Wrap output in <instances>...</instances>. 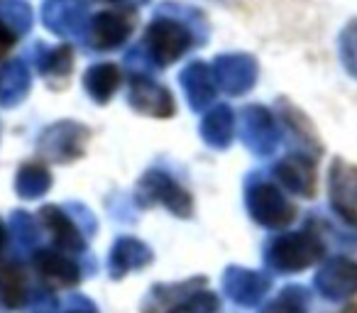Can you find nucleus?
<instances>
[{
  "label": "nucleus",
  "instance_id": "11",
  "mask_svg": "<svg viewBox=\"0 0 357 313\" xmlns=\"http://www.w3.org/2000/svg\"><path fill=\"white\" fill-rule=\"evenodd\" d=\"M130 105L137 113L152 115V118H169L174 115V98L164 86L149 81L147 76H132L130 89Z\"/></svg>",
  "mask_w": 357,
  "mask_h": 313
},
{
  "label": "nucleus",
  "instance_id": "22",
  "mask_svg": "<svg viewBox=\"0 0 357 313\" xmlns=\"http://www.w3.org/2000/svg\"><path fill=\"white\" fill-rule=\"evenodd\" d=\"M15 186H17V194H20L22 199H37V196H42L52 186V174L47 171L45 165L30 162V165H25L20 169Z\"/></svg>",
  "mask_w": 357,
  "mask_h": 313
},
{
  "label": "nucleus",
  "instance_id": "9",
  "mask_svg": "<svg viewBox=\"0 0 357 313\" xmlns=\"http://www.w3.org/2000/svg\"><path fill=\"white\" fill-rule=\"evenodd\" d=\"M274 179L291 194L301 199L316 196V160L308 154H289L282 162L274 165Z\"/></svg>",
  "mask_w": 357,
  "mask_h": 313
},
{
  "label": "nucleus",
  "instance_id": "4",
  "mask_svg": "<svg viewBox=\"0 0 357 313\" xmlns=\"http://www.w3.org/2000/svg\"><path fill=\"white\" fill-rule=\"evenodd\" d=\"M248 211L255 223L264 228H284L296 218V206L272 181H255L248 186Z\"/></svg>",
  "mask_w": 357,
  "mask_h": 313
},
{
  "label": "nucleus",
  "instance_id": "15",
  "mask_svg": "<svg viewBox=\"0 0 357 313\" xmlns=\"http://www.w3.org/2000/svg\"><path fill=\"white\" fill-rule=\"evenodd\" d=\"M130 32H132V17L123 13H103L93 17V27H91L96 49H115L128 40Z\"/></svg>",
  "mask_w": 357,
  "mask_h": 313
},
{
  "label": "nucleus",
  "instance_id": "23",
  "mask_svg": "<svg viewBox=\"0 0 357 313\" xmlns=\"http://www.w3.org/2000/svg\"><path fill=\"white\" fill-rule=\"evenodd\" d=\"M262 313H308V291L303 287L282 289Z\"/></svg>",
  "mask_w": 357,
  "mask_h": 313
},
{
  "label": "nucleus",
  "instance_id": "16",
  "mask_svg": "<svg viewBox=\"0 0 357 313\" xmlns=\"http://www.w3.org/2000/svg\"><path fill=\"white\" fill-rule=\"evenodd\" d=\"M152 262V250L144 243L135 238H120L113 245V252H110V277L120 279L130 272V269H142Z\"/></svg>",
  "mask_w": 357,
  "mask_h": 313
},
{
  "label": "nucleus",
  "instance_id": "10",
  "mask_svg": "<svg viewBox=\"0 0 357 313\" xmlns=\"http://www.w3.org/2000/svg\"><path fill=\"white\" fill-rule=\"evenodd\" d=\"M316 289L323 298L340 301L357 291V259L335 257L316 274Z\"/></svg>",
  "mask_w": 357,
  "mask_h": 313
},
{
  "label": "nucleus",
  "instance_id": "20",
  "mask_svg": "<svg viewBox=\"0 0 357 313\" xmlns=\"http://www.w3.org/2000/svg\"><path fill=\"white\" fill-rule=\"evenodd\" d=\"M213 79L215 76H211L206 64H191L189 69L184 71V76H181L186 93H189V98H191V105H194L196 110L204 108V105L213 98V93H215Z\"/></svg>",
  "mask_w": 357,
  "mask_h": 313
},
{
  "label": "nucleus",
  "instance_id": "3",
  "mask_svg": "<svg viewBox=\"0 0 357 313\" xmlns=\"http://www.w3.org/2000/svg\"><path fill=\"white\" fill-rule=\"evenodd\" d=\"M137 204L142 206H164L178 218H191L194 199L184 186L174 181L167 171L149 169L137 184Z\"/></svg>",
  "mask_w": 357,
  "mask_h": 313
},
{
  "label": "nucleus",
  "instance_id": "17",
  "mask_svg": "<svg viewBox=\"0 0 357 313\" xmlns=\"http://www.w3.org/2000/svg\"><path fill=\"white\" fill-rule=\"evenodd\" d=\"M255 66L250 56H220L215 61V86H223L230 93H243L252 86Z\"/></svg>",
  "mask_w": 357,
  "mask_h": 313
},
{
  "label": "nucleus",
  "instance_id": "12",
  "mask_svg": "<svg viewBox=\"0 0 357 313\" xmlns=\"http://www.w3.org/2000/svg\"><path fill=\"white\" fill-rule=\"evenodd\" d=\"M201 287H206V277H194L184 279L178 284H157L149 289L147 298L139 306V313H169L174 306L189 298L191 293H196Z\"/></svg>",
  "mask_w": 357,
  "mask_h": 313
},
{
  "label": "nucleus",
  "instance_id": "19",
  "mask_svg": "<svg viewBox=\"0 0 357 313\" xmlns=\"http://www.w3.org/2000/svg\"><path fill=\"white\" fill-rule=\"evenodd\" d=\"M84 86L91 96H93L96 103H108L110 96L118 91L120 86V69L113 64H96L86 71Z\"/></svg>",
  "mask_w": 357,
  "mask_h": 313
},
{
  "label": "nucleus",
  "instance_id": "25",
  "mask_svg": "<svg viewBox=\"0 0 357 313\" xmlns=\"http://www.w3.org/2000/svg\"><path fill=\"white\" fill-rule=\"evenodd\" d=\"M45 56H40L37 66L47 79H66L74 66V54L69 47H56V49H42Z\"/></svg>",
  "mask_w": 357,
  "mask_h": 313
},
{
  "label": "nucleus",
  "instance_id": "21",
  "mask_svg": "<svg viewBox=\"0 0 357 313\" xmlns=\"http://www.w3.org/2000/svg\"><path fill=\"white\" fill-rule=\"evenodd\" d=\"M233 128L235 120L225 105L215 108L208 118L204 120V139L213 147H228L230 139H233Z\"/></svg>",
  "mask_w": 357,
  "mask_h": 313
},
{
  "label": "nucleus",
  "instance_id": "28",
  "mask_svg": "<svg viewBox=\"0 0 357 313\" xmlns=\"http://www.w3.org/2000/svg\"><path fill=\"white\" fill-rule=\"evenodd\" d=\"M64 313H96V306L89 301V298H81V301H76L74 306H69Z\"/></svg>",
  "mask_w": 357,
  "mask_h": 313
},
{
  "label": "nucleus",
  "instance_id": "18",
  "mask_svg": "<svg viewBox=\"0 0 357 313\" xmlns=\"http://www.w3.org/2000/svg\"><path fill=\"white\" fill-rule=\"evenodd\" d=\"M243 118H245V142L252 139V135H257V142H252L250 147L259 154H267L269 149L277 144V130H274V118L267 113L264 108H250L243 110Z\"/></svg>",
  "mask_w": 357,
  "mask_h": 313
},
{
  "label": "nucleus",
  "instance_id": "14",
  "mask_svg": "<svg viewBox=\"0 0 357 313\" xmlns=\"http://www.w3.org/2000/svg\"><path fill=\"white\" fill-rule=\"evenodd\" d=\"M223 284H225V291L230 293V298L243 303V306H255L269 289L267 277L243 267H228Z\"/></svg>",
  "mask_w": 357,
  "mask_h": 313
},
{
  "label": "nucleus",
  "instance_id": "6",
  "mask_svg": "<svg viewBox=\"0 0 357 313\" xmlns=\"http://www.w3.org/2000/svg\"><path fill=\"white\" fill-rule=\"evenodd\" d=\"M35 272L40 277V282L45 284V289L50 291H59V289H74L81 284L84 272H81L79 262L71 254H64L59 250H40L35 252Z\"/></svg>",
  "mask_w": 357,
  "mask_h": 313
},
{
  "label": "nucleus",
  "instance_id": "24",
  "mask_svg": "<svg viewBox=\"0 0 357 313\" xmlns=\"http://www.w3.org/2000/svg\"><path fill=\"white\" fill-rule=\"evenodd\" d=\"M30 86V76L22 64H10L6 71V76L0 74V103L13 105L15 100H20V96Z\"/></svg>",
  "mask_w": 357,
  "mask_h": 313
},
{
  "label": "nucleus",
  "instance_id": "26",
  "mask_svg": "<svg viewBox=\"0 0 357 313\" xmlns=\"http://www.w3.org/2000/svg\"><path fill=\"white\" fill-rule=\"evenodd\" d=\"M220 311V298L213 291H196L189 298L174 306L169 313H218Z\"/></svg>",
  "mask_w": 357,
  "mask_h": 313
},
{
  "label": "nucleus",
  "instance_id": "29",
  "mask_svg": "<svg viewBox=\"0 0 357 313\" xmlns=\"http://www.w3.org/2000/svg\"><path fill=\"white\" fill-rule=\"evenodd\" d=\"M6 245H8V228H6V223L0 220V254H3V250H6Z\"/></svg>",
  "mask_w": 357,
  "mask_h": 313
},
{
  "label": "nucleus",
  "instance_id": "5",
  "mask_svg": "<svg viewBox=\"0 0 357 313\" xmlns=\"http://www.w3.org/2000/svg\"><path fill=\"white\" fill-rule=\"evenodd\" d=\"M89 135H91L89 128H84V125L56 123V125H52V128H47V132L42 135L40 152L45 154L47 160L66 165V162L79 160L81 154H84Z\"/></svg>",
  "mask_w": 357,
  "mask_h": 313
},
{
  "label": "nucleus",
  "instance_id": "13",
  "mask_svg": "<svg viewBox=\"0 0 357 313\" xmlns=\"http://www.w3.org/2000/svg\"><path fill=\"white\" fill-rule=\"evenodd\" d=\"M32 287L25 267L20 262L0 264V306L8 311H20L30 303Z\"/></svg>",
  "mask_w": 357,
  "mask_h": 313
},
{
  "label": "nucleus",
  "instance_id": "31",
  "mask_svg": "<svg viewBox=\"0 0 357 313\" xmlns=\"http://www.w3.org/2000/svg\"><path fill=\"white\" fill-rule=\"evenodd\" d=\"M108 3H128V0H108ZM137 3H144V0H137Z\"/></svg>",
  "mask_w": 357,
  "mask_h": 313
},
{
  "label": "nucleus",
  "instance_id": "27",
  "mask_svg": "<svg viewBox=\"0 0 357 313\" xmlns=\"http://www.w3.org/2000/svg\"><path fill=\"white\" fill-rule=\"evenodd\" d=\"M342 40H345L342 42V45H345V64H347V69H350V74L357 76V20L347 27Z\"/></svg>",
  "mask_w": 357,
  "mask_h": 313
},
{
  "label": "nucleus",
  "instance_id": "8",
  "mask_svg": "<svg viewBox=\"0 0 357 313\" xmlns=\"http://www.w3.org/2000/svg\"><path fill=\"white\" fill-rule=\"evenodd\" d=\"M40 225L42 230H47L52 238V245L54 250L64 254H81L86 250V238H84V228L66 213V208H59V206H45L40 211Z\"/></svg>",
  "mask_w": 357,
  "mask_h": 313
},
{
  "label": "nucleus",
  "instance_id": "7",
  "mask_svg": "<svg viewBox=\"0 0 357 313\" xmlns=\"http://www.w3.org/2000/svg\"><path fill=\"white\" fill-rule=\"evenodd\" d=\"M331 208L345 220L347 225L357 228V167L337 157L331 165Z\"/></svg>",
  "mask_w": 357,
  "mask_h": 313
},
{
  "label": "nucleus",
  "instance_id": "2",
  "mask_svg": "<svg viewBox=\"0 0 357 313\" xmlns=\"http://www.w3.org/2000/svg\"><path fill=\"white\" fill-rule=\"evenodd\" d=\"M191 45H194V32L174 17H157L144 35V49L152 56L154 66L174 64L178 56L189 52Z\"/></svg>",
  "mask_w": 357,
  "mask_h": 313
},
{
  "label": "nucleus",
  "instance_id": "30",
  "mask_svg": "<svg viewBox=\"0 0 357 313\" xmlns=\"http://www.w3.org/2000/svg\"><path fill=\"white\" fill-rule=\"evenodd\" d=\"M342 313H357V303H350V306L342 308Z\"/></svg>",
  "mask_w": 357,
  "mask_h": 313
},
{
  "label": "nucleus",
  "instance_id": "1",
  "mask_svg": "<svg viewBox=\"0 0 357 313\" xmlns=\"http://www.w3.org/2000/svg\"><path fill=\"white\" fill-rule=\"evenodd\" d=\"M318 220H308V225L298 233L277 235L264 247V259L279 274H294L313 267L326 254V240Z\"/></svg>",
  "mask_w": 357,
  "mask_h": 313
}]
</instances>
